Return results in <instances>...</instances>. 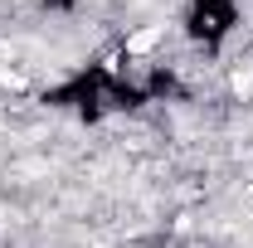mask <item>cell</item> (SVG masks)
I'll list each match as a JSON object with an SVG mask.
<instances>
[{
  "instance_id": "cell-1",
  "label": "cell",
  "mask_w": 253,
  "mask_h": 248,
  "mask_svg": "<svg viewBox=\"0 0 253 248\" xmlns=\"http://www.w3.org/2000/svg\"><path fill=\"white\" fill-rule=\"evenodd\" d=\"M156 39H161L156 30H141V34H131V39H126V49H131V54H146V49H156Z\"/></svg>"
}]
</instances>
